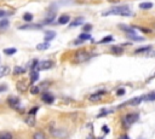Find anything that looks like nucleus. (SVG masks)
Segmentation results:
<instances>
[{"label": "nucleus", "instance_id": "nucleus-22", "mask_svg": "<svg viewBox=\"0 0 155 139\" xmlns=\"http://www.w3.org/2000/svg\"><path fill=\"white\" fill-rule=\"evenodd\" d=\"M139 7H141L142 10H149L153 7V4L152 3H141L139 4Z\"/></svg>", "mask_w": 155, "mask_h": 139}, {"label": "nucleus", "instance_id": "nucleus-21", "mask_svg": "<svg viewBox=\"0 0 155 139\" xmlns=\"http://www.w3.org/2000/svg\"><path fill=\"white\" fill-rule=\"evenodd\" d=\"M143 100H147V102H152V100H155V92L153 93H149L147 94V96L143 97Z\"/></svg>", "mask_w": 155, "mask_h": 139}, {"label": "nucleus", "instance_id": "nucleus-26", "mask_svg": "<svg viewBox=\"0 0 155 139\" xmlns=\"http://www.w3.org/2000/svg\"><path fill=\"white\" fill-rule=\"evenodd\" d=\"M16 52H17V50H16L15 47H12V48H5V50H4V53H5V54H9V56H11V54H15Z\"/></svg>", "mask_w": 155, "mask_h": 139}, {"label": "nucleus", "instance_id": "nucleus-20", "mask_svg": "<svg viewBox=\"0 0 155 139\" xmlns=\"http://www.w3.org/2000/svg\"><path fill=\"white\" fill-rule=\"evenodd\" d=\"M55 36H56V33L55 31H46V35H45V40L49 43L50 40H52V39H55Z\"/></svg>", "mask_w": 155, "mask_h": 139}, {"label": "nucleus", "instance_id": "nucleus-4", "mask_svg": "<svg viewBox=\"0 0 155 139\" xmlns=\"http://www.w3.org/2000/svg\"><path fill=\"white\" fill-rule=\"evenodd\" d=\"M7 103H9V105L11 106V108L16 109V110H22L21 109V103H20V99H18L17 97H10L9 99H7Z\"/></svg>", "mask_w": 155, "mask_h": 139}, {"label": "nucleus", "instance_id": "nucleus-30", "mask_svg": "<svg viewBox=\"0 0 155 139\" xmlns=\"http://www.w3.org/2000/svg\"><path fill=\"white\" fill-rule=\"evenodd\" d=\"M127 36H129L130 39L136 40V41H143V40H144V38H142V36H136V34H129Z\"/></svg>", "mask_w": 155, "mask_h": 139}, {"label": "nucleus", "instance_id": "nucleus-12", "mask_svg": "<svg viewBox=\"0 0 155 139\" xmlns=\"http://www.w3.org/2000/svg\"><path fill=\"white\" fill-rule=\"evenodd\" d=\"M26 123L29 126V127H34L35 126V117L34 115H28L26 117Z\"/></svg>", "mask_w": 155, "mask_h": 139}, {"label": "nucleus", "instance_id": "nucleus-1", "mask_svg": "<svg viewBox=\"0 0 155 139\" xmlns=\"http://www.w3.org/2000/svg\"><path fill=\"white\" fill-rule=\"evenodd\" d=\"M103 16H108V15H119V16H125L129 17L132 15V10L130 9L127 5H121V6H114L112 9H109L108 11L103 12Z\"/></svg>", "mask_w": 155, "mask_h": 139}, {"label": "nucleus", "instance_id": "nucleus-28", "mask_svg": "<svg viewBox=\"0 0 155 139\" xmlns=\"http://www.w3.org/2000/svg\"><path fill=\"white\" fill-rule=\"evenodd\" d=\"M79 39L83 40V41H84V40H90V39H91V35H90L89 33H81L80 36H79Z\"/></svg>", "mask_w": 155, "mask_h": 139}, {"label": "nucleus", "instance_id": "nucleus-39", "mask_svg": "<svg viewBox=\"0 0 155 139\" xmlns=\"http://www.w3.org/2000/svg\"><path fill=\"white\" fill-rule=\"evenodd\" d=\"M6 90V86H0V92H3Z\"/></svg>", "mask_w": 155, "mask_h": 139}, {"label": "nucleus", "instance_id": "nucleus-31", "mask_svg": "<svg viewBox=\"0 0 155 139\" xmlns=\"http://www.w3.org/2000/svg\"><path fill=\"white\" fill-rule=\"evenodd\" d=\"M34 139H47V138H46V136L43 132H37L34 134Z\"/></svg>", "mask_w": 155, "mask_h": 139}, {"label": "nucleus", "instance_id": "nucleus-33", "mask_svg": "<svg viewBox=\"0 0 155 139\" xmlns=\"http://www.w3.org/2000/svg\"><path fill=\"white\" fill-rule=\"evenodd\" d=\"M39 91H40V90H39V87H38V86H33V87L30 88V93H32V94H38V93H39Z\"/></svg>", "mask_w": 155, "mask_h": 139}, {"label": "nucleus", "instance_id": "nucleus-13", "mask_svg": "<svg viewBox=\"0 0 155 139\" xmlns=\"http://www.w3.org/2000/svg\"><path fill=\"white\" fill-rule=\"evenodd\" d=\"M83 22H84V18L83 17H79V18H75L74 21H72L70 22V27H79V26H81L83 24Z\"/></svg>", "mask_w": 155, "mask_h": 139}, {"label": "nucleus", "instance_id": "nucleus-35", "mask_svg": "<svg viewBox=\"0 0 155 139\" xmlns=\"http://www.w3.org/2000/svg\"><path fill=\"white\" fill-rule=\"evenodd\" d=\"M110 110H103V111H101V114H98V117H102L104 116V115H107V114H109Z\"/></svg>", "mask_w": 155, "mask_h": 139}, {"label": "nucleus", "instance_id": "nucleus-15", "mask_svg": "<svg viewBox=\"0 0 155 139\" xmlns=\"http://www.w3.org/2000/svg\"><path fill=\"white\" fill-rule=\"evenodd\" d=\"M119 28H120L121 30L129 31L130 34H135V30H133V28H132V27H130V26H126V24H120V26H119Z\"/></svg>", "mask_w": 155, "mask_h": 139}, {"label": "nucleus", "instance_id": "nucleus-11", "mask_svg": "<svg viewBox=\"0 0 155 139\" xmlns=\"http://www.w3.org/2000/svg\"><path fill=\"white\" fill-rule=\"evenodd\" d=\"M43 100L45 103H47V104H51V103H53L55 98H53V96L51 93H43Z\"/></svg>", "mask_w": 155, "mask_h": 139}, {"label": "nucleus", "instance_id": "nucleus-24", "mask_svg": "<svg viewBox=\"0 0 155 139\" xmlns=\"http://www.w3.org/2000/svg\"><path fill=\"white\" fill-rule=\"evenodd\" d=\"M112 52L114 54H121L122 53V48L119 46H112Z\"/></svg>", "mask_w": 155, "mask_h": 139}, {"label": "nucleus", "instance_id": "nucleus-7", "mask_svg": "<svg viewBox=\"0 0 155 139\" xmlns=\"http://www.w3.org/2000/svg\"><path fill=\"white\" fill-rule=\"evenodd\" d=\"M51 133L53 134L55 137H57V138H61V139L67 138V137H68V133H67V132H64V131H62V129H52Z\"/></svg>", "mask_w": 155, "mask_h": 139}, {"label": "nucleus", "instance_id": "nucleus-8", "mask_svg": "<svg viewBox=\"0 0 155 139\" xmlns=\"http://www.w3.org/2000/svg\"><path fill=\"white\" fill-rule=\"evenodd\" d=\"M16 87H17L18 91L23 93V92H26L28 90V84H27V81H18L16 84Z\"/></svg>", "mask_w": 155, "mask_h": 139}, {"label": "nucleus", "instance_id": "nucleus-29", "mask_svg": "<svg viewBox=\"0 0 155 139\" xmlns=\"http://www.w3.org/2000/svg\"><path fill=\"white\" fill-rule=\"evenodd\" d=\"M113 40H114V38L112 36V35H108V36H106L104 39L101 40V44H106V43H112Z\"/></svg>", "mask_w": 155, "mask_h": 139}, {"label": "nucleus", "instance_id": "nucleus-3", "mask_svg": "<svg viewBox=\"0 0 155 139\" xmlns=\"http://www.w3.org/2000/svg\"><path fill=\"white\" fill-rule=\"evenodd\" d=\"M138 119H139V115H138V114H136V113L127 114L126 116L124 117V121H122L124 122V127H125V128L130 127V126L133 125L135 122H137Z\"/></svg>", "mask_w": 155, "mask_h": 139}, {"label": "nucleus", "instance_id": "nucleus-42", "mask_svg": "<svg viewBox=\"0 0 155 139\" xmlns=\"http://www.w3.org/2000/svg\"><path fill=\"white\" fill-rule=\"evenodd\" d=\"M86 139H95V137H93V136H89Z\"/></svg>", "mask_w": 155, "mask_h": 139}, {"label": "nucleus", "instance_id": "nucleus-37", "mask_svg": "<svg viewBox=\"0 0 155 139\" xmlns=\"http://www.w3.org/2000/svg\"><path fill=\"white\" fill-rule=\"evenodd\" d=\"M38 109H39V108H38V106H35V108H33L32 110L29 111V115H35V113H37V111H38Z\"/></svg>", "mask_w": 155, "mask_h": 139}, {"label": "nucleus", "instance_id": "nucleus-40", "mask_svg": "<svg viewBox=\"0 0 155 139\" xmlns=\"http://www.w3.org/2000/svg\"><path fill=\"white\" fill-rule=\"evenodd\" d=\"M103 129H104V132H106V133H108V132H109V128L107 127V126H104V127H103Z\"/></svg>", "mask_w": 155, "mask_h": 139}, {"label": "nucleus", "instance_id": "nucleus-16", "mask_svg": "<svg viewBox=\"0 0 155 139\" xmlns=\"http://www.w3.org/2000/svg\"><path fill=\"white\" fill-rule=\"evenodd\" d=\"M49 47H50V44L47 43V41H45V43H41V44H39V45H37V50H39V51H45V50H47Z\"/></svg>", "mask_w": 155, "mask_h": 139}, {"label": "nucleus", "instance_id": "nucleus-18", "mask_svg": "<svg viewBox=\"0 0 155 139\" xmlns=\"http://www.w3.org/2000/svg\"><path fill=\"white\" fill-rule=\"evenodd\" d=\"M41 26L39 24H26V26H21L20 29H40Z\"/></svg>", "mask_w": 155, "mask_h": 139}, {"label": "nucleus", "instance_id": "nucleus-19", "mask_svg": "<svg viewBox=\"0 0 155 139\" xmlns=\"http://www.w3.org/2000/svg\"><path fill=\"white\" fill-rule=\"evenodd\" d=\"M68 22H69L68 15H63V16H61V17L58 18V23H60V24H67Z\"/></svg>", "mask_w": 155, "mask_h": 139}, {"label": "nucleus", "instance_id": "nucleus-14", "mask_svg": "<svg viewBox=\"0 0 155 139\" xmlns=\"http://www.w3.org/2000/svg\"><path fill=\"white\" fill-rule=\"evenodd\" d=\"M9 67H6V65H0V79L1 77H4L6 74H9Z\"/></svg>", "mask_w": 155, "mask_h": 139}, {"label": "nucleus", "instance_id": "nucleus-36", "mask_svg": "<svg viewBox=\"0 0 155 139\" xmlns=\"http://www.w3.org/2000/svg\"><path fill=\"white\" fill-rule=\"evenodd\" d=\"M91 29H92L91 24H86V26L84 27V30H85V33H86V31H89V30H91Z\"/></svg>", "mask_w": 155, "mask_h": 139}, {"label": "nucleus", "instance_id": "nucleus-38", "mask_svg": "<svg viewBox=\"0 0 155 139\" xmlns=\"http://www.w3.org/2000/svg\"><path fill=\"white\" fill-rule=\"evenodd\" d=\"M6 15H7V13H6V11H5V10H0V18L5 17Z\"/></svg>", "mask_w": 155, "mask_h": 139}, {"label": "nucleus", "instance_id": "nucleus-34", "mask_svg": "<svg viewBox=\"0 0 155 139\" xmlns=\"http://www.w3.org/2000/svg\"><path fill=\"white\" fill-rule=\"evenodd\" d=\"M124 94H125V90H124V88H120V90H118V92H116V96H124Z\"/></svg>", "mask_w": 155, "mask_h": 139}, {"label": "nucleus", "instance_id": "nucleus-6", "mask_svg": "<svg viewBox=\"0 0 155 139\" xmlns=\"http://www.w3.org/2000/svg\"><path fill=\"white\" fill-rule=\"evenodd\" d=\"M52 64L53 63L51 62V61H43V62H40L39 64L37 65V68L35 69H41V70H47V69H50L52 67Z\"/></svg>", "mask_w": 155, "mask_h": 139}, {"label": "nucleus", "instance_id": "nucleus-25", "mask_svg": "<svg viewBox=\"0 0 155 139\" xmlns=\"http://www.w3.org/2000/svg\"><path fill=\"white\" fill-rule=\"evenodd\" d=\"M0 139H12V134L9 132H1L0 133Z\"/></svg>", "mask_w": 155, "mask_h": 139}, {"label": "nucleus", "instance_id": "nucleus-10", "mask_svg": "<svg viewBox=\"0 0 155 139\" xmlns=\"http://www.w3.org/2000/svg\"><path fill=\"white\" fill-rule=\"evenodd\" d=\"M103 96H104L103 92H97V93H93L92 96H90L89 99L91 100V102H98V100H101L103 98Z\"/></svg>", "mask_w": 155, "mask_h": 139}, {"label": "nucleus", "instance_id": "nucleus-5", "mask_svg": "<svg viewBox=\"0 0 155 139\" xmlns=\"http://www.w3.org/2000/svg\"><path fill=\"white\" fill-rule=\"evenodd\" d=\"M142 102H143V97H135V98H132V99H130V100H127V102H125V104L120 105V108H121V106H124V105H132V106H136V105L141 104Z\"/></svg>", "mask_w": 155, "mask_h": 139}, {"label": "nucleus", "instance_id": "nucleus-27", "mask_svg": "<svg viewBox=\"0 0 155 139\" xmlns=\"http://www.w3.org/2000/svg\"><path fill=\"white\" fill-rule=\"evenodd\" d=\"M9 27V21L7 20H3L0 22V30H3V29H6Z\"/></svg>", "mask_w": 155, "mask_h": 139}, {"label": "nucleus", "instance_id": "nucleus-32", "mask_svg": "<svg viewBox=\"0 0 155 139\" xmlns=\"http://www.w3.org/2000/svg\"><path fill=\"white\" fill-rule=\"evenodd\" d=\"M23 20L27 21V22L32 21V20H33V15H32V13H29V12H27V13L23 15Z\"/></svg>", "mask_w": 155, "mask_h": 139}, {"label": "nucleus", "instance_id": "nucleus-41", "mask_svg": "<svg viewBox=\"0 0 155 139\" xmlns=\"http://www.w3.org/2000/svg\"><path fill=\"white\" fill-rule=\"evenodd\" d=\"M120 139H129V137H127V136H122Z\"/></svg>", "mask_w": 155, "mask_h": 139}, {"label": "nucleus", "instance_id": "nucleus-17", "mask_svg": "<svg viewBox=\"0 0 155 139\" xmlns=\"http://www.w3.org/2000/svg\"><path fill=\"white\" fill-rule=\"evenodd\" d=\"M13 73H15V75H22V74H24V73H26V68L17 65V67H15Z\"/></svg>", "mask_w": 155, "mask_h": 139}, {"label": "nucleus", "instance_id": "nucleus-2", "mask_svg": "<svg viewBox=\"0 0 155 139\" xmlns=\"http://www.w3.org/2000/svg\"><path fill=\"white\" fill-rule=\"evenodd\" d=\"M91 54L86 51V50H80V51L75 52L74 54V62L75 63H83V62H86L89 59Z\"/></svg>", "mask_w": 155, "mask_h": 139}, {"label": "nucleus", "instance_id": "nucleus-9", "mask_svg": "<svg viewBox=\"0 0 155 139\" xmlns=\"http://www.w3.org/2000/svg\"><path fill=\"white\" fill-rule=\"evenodd\" d=\"M152 51V46H144V47H139V48H137L135 51V53H137V54H149V52Z\"/></svg>", "mask_w": 155, "mask_h": 139}, {"label": "nucleus", "instance_id": "nucleus-23", "mask_svg": "<svg viewBox=\"0 0 155 139\" xmlns=\"http://www.w3.org/2000/svg\"><path fill=\"white\" fill-rule=\"evenodd\" d=\"M38 79H39V73H38L37 70H35V71H33L32 74H30V82H32V84H34Z\"/></svg>", "mask_w": 155, "mask_h": 139}]
</instances>
